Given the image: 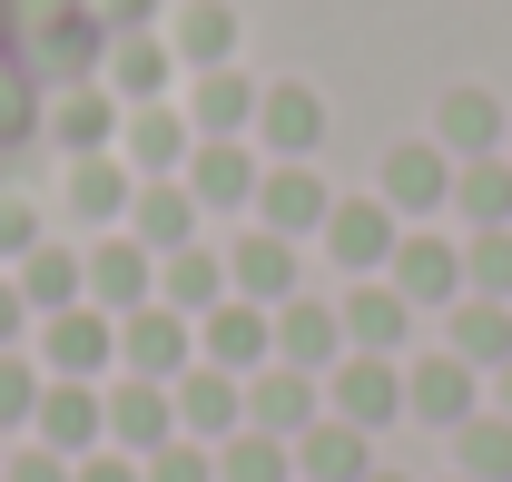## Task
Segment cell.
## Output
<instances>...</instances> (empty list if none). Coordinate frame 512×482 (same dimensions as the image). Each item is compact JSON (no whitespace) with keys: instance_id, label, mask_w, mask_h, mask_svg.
Instances as JSON below:
<instances>
[{"instance_id":"1","label":"cell","mask_w":512,"mask_h":482,"mask_svg":"<svg viewBox=\"0 0 512 482\" xmlns=\"http://www.w3.org/2000/svg\"><path fill=\"white\" fill-rule=\"evenodd\" d=\"M453 158L444 138H394L384 148V168H375V197L404 217V227H434V217H453Z\"/></svg>"},{"instance_id":"2","label":"cell","mask_w":512,"mask_h":482,"mask_svg":"<svg viewBox=\"0 0 512 482\" xmlns=\"http://www.w3.org/2000/svg\"><path fill=\"white\" fill-rule=\"evenodd\" d=\"M30 355H40V374L109 384V374H119V315H109V305H60V315L30 325Z\"/></svg>"},{"instance_id":"3","label":"cell","mask_w":512,"mask_h":482,"mask_svg":"<svg viewBox=\"0 0 512 482\" xmlns=\"http://www.w3.org/2000/svg\"><path fill=\"white\" fill-rule=\"evenodd\" d=\"M316 246H325V266H335V276H384V266H394V246H404V217L365 187V197H335V217H325Z\"/></svg>"},{"instance_id":"4","label":"cell","mask_w":512,"mask_h":482,"mask_svg":"<svg viewBox=\"0 0 512 482\" xmlns=\"http://www.w3.org/2000/svg\"><path fill=\"white\" fill-rule=\"evenodd\" d=\"M178 178L197 187L207 217H256V187H266V148L256 138H197Z\"/></svg>"},{"instance_id":"5","label":"cell","mask_w":512,"mask_h":482,"mask_svg":"<svg viewBox=\"0 0 512 482\" xmlns=\"http://www.w3.org/2000/svg\"><path fill=\"white\" fill-rule=\"evenodd\" d=\"M197 364V315H178L168 296H148L138 315H119V374H148V384H178Z\"/></svg>"},{"instance_id":"6","label":"cell","mask_w":512,"mask_h":482,"mask_svg":"<svg viewBox=\"0 0 512 482\" xmlns=\"http://www.w3.org/2000/svg\"><path fill=\"white\" fill-rule=\"evenodd\" d=\"M128 197H138V168H128L119 148H99V158H60V217H69V227L109 237V227H128Z\"/></svg>"},{"instance_id":"7","label":"cell","mask_w":512,"mask_h":482,"mask_svg":"<svg viewBox=\"0 0 512 482\" xmlns=\"http://www.w3.org/2000/svg\"><path fill=\"white\" fill-rule=\"evenodd\" d=\"M178 50H168V30H109V60H99V89L119 99V109H148V99H178Z\"/></svg>"},{"instance_id":"8","label":"cell","mask_w":512,"mask_h":482,"mask_svg":"<svg viewBox=\"0 0 512 482\" xmlns=\"http://www.w3.org/2000/svg\"><path fill=\"white\" fill-rule=\"evenodd\" d=\"M197 364H227V374L276 364V305H256V296H217L207 315H197Z\"/></svg>"},{"instance_id":"9","label":"cell","mask_w":512,"mask_h":482,"mask_svg":"<svg viewBox=\"0 0 512 482\" xmlns=\"http://www.w3.org/2000/svg\"><path fill=\"white\" fill-rule=\"evenodd\" d=\"M404 414H414V423H444V433H453V423H473V414H483V364H463L453 345L414 355V364H404Z\"/></svg>"},{"instance_id":"10","label":"cell","mask_w":512,"mask_h":482,"mask_svg":"<svg viewBox=\"0 0 512 482\" xmlns=\"http://www.w3.org/2000/svg\"><path fill=\"white\" fill-rule=\"evenodd\" d=\"M325 217H335V187L316 178V158H266V187H256V227H276V237H325Z\"/></svg>"},{"instance_id":"11","label":"cell","mask_w":512,"mask_h":482,"mask_svg":"<svg viewBox=\"0 0 512 482\" xmlns=\"http://www.w3.org/2000/svg\"><path fill=\"white\" fill-rule=\"evenodd\" d=\"M30 443H50V453H99L109 443V394L99 384H79V374H50L40 384V414H30Z\"/></svg>"},{"instance_id":"12","label":"cell","mask_w":512,"mask_h":482,"mask_svg":"<svg viewBox=\"0 0 512 482\" xmlns=\"http://www.w3.org/2000/svg\"><path fill=\"white\" fill-rule=\"evenodd\" d=\"M394 296L414 305V315H444L453 296H463V246L444 237V227H404V246H394Z\"/></svg>"},{"instance_id":"13","label":"cell","mask_w":512,"mask_h":482,"mask_svg":"<svg viewBox=\"0 0 512 482\" xmlns=\"http://www.w3.org/2000/svg\"><path fill=\"white\" fill-rule=\"evenodd\" d=\"M325 414L365 423V433L404 423V355H345L335 374H325Z\"/></svg>"},{"instance_id":"14","label":"cell","mask_w":512,"mask_h":482,"mask_svg":"<svg viewBox=\"0 0 512 482\" xmlns=\"http://www.w3.org/2000/svg\"><path fill=\"white\" fill-rule=\"evenodd\" d=\"M109 394V443L119 453H158V443H178V384H148V374H109L99 384Z\"/></svg>"},{"instance_id":"15","label":"cell","mask_w":512,"mask_h":482,"mask_svg":"<svg viewBox=\"0 0 512 482\" xmlns=\"http://www.w3.org/2000/svg\"><path fill=\"white\" fill-rule=\"evenodd\" d=\"M128 237L148 246V256H178V246L207 237V207H197L188 178H138V197H128Z\"/></svg>"},{"instance_id":"16","label":"cell","mask_w":512,"mask_h":482,"mask_svg":"<svg viewBox=\"0 0 512 482\" xmlns=\"http://www.w3.org/2000/svg\"><path fill=\"white\" fill-rule=\"evenodd\" d=\"M256 89L247 69L227 60V69H188V89H178V109H188V128L197 138H256Z\"/></svg>"},{"instance_id":"17","label":"cell","mask_w":512,"mask_h":482,"mask_svg":"<svg viewBox=\"0 0 512 482\" xmlns=\"http://www.w3.org/2000/svg\"><path fill=\"white\" fill-rule=\"evenodd\" d=\"M345 355H355V345H345V305H335V296H286V305H276V364L335 374Z\"/></svg>"},{"instance_id":"18","label":"cell","mask_w":512,"mask_h":482,"mask_svg":"<svg viewBox=\"0 0 512 482\" xmlns=\"http://www.w3.org/2000/svg\"><path fill=\"white\" fill-rule=\"evenodd\" d=\"M178 433H188V443H227V433H247V374H227V364H188V374H178Z\"/></svg>"},{"instance_id":"19","label":"cell","mask_w":512,"mask_h":482,"mask_svg":"<svg viewBox=\"0 0 512 482\" xmlns=\"http://www.w3.org/2000/svg\"><path fill=\"white\" fill-rule=\"evenodd\" d=\"M325 414V374H306V364H256L247 374V423L256 433H306V423Z\"/></svg>"},{"instance_id":"20","label":"cell","mask_w":512,"mask_h":482,"mask_svg":"<svg viewBox=\"0 0 512 482\" xmlns=\"http://www.w3.org/2000/svg\"><path fill=\"white\" fill-rule=\"evenodd\" d=\"M227 286H237V296H256V305H286V296H306V286H296V237H276V227H237V237H227Z\"/></svg>"},{"instance_id":"21","label":"cell","mask_w":512,"mask_h":482,"mask_svg":"<svg viewBox=\"0 0 512 482\" xmlns=\"http://www.w3.org/2000/svg\"><path fill=\"white\" fill-rule=\"evenodd\" d=\"M188 148H197V128H188L178 99H148V109H128V119H119V158L138 168V178H178Z\"/></svg>"},{"instance_id":"22","label":"cell","mask_w":512,"mask_h":482,"mask_svg":"<svg viewBox=\"0 0 512 482\" xmlns=\"http://www.w3.org/2000/svg\"><path fill=\"white\" fill-rule=\"evenodd\" d=\"M119 99L99 89V79H69V89H50V148L60 158H99V148H119Z\"/></svg>"},{"instance_id":"23","label":"cell","mask_w":512,"mask_h":482,"mask_svg":"<svg viewBox=\"0 0 512 482\" xmlns=\"http://www.w3.org/2000/svg\"><path fill=\"white\" fill-rule=\"evenodd\" d=\"M335 305H345V345L355 355H404L414 345V305L394 296V276H355Z\"/></svg>"},{"instance_id":"24","label":"cell","mask_w":512,"mask_h":482,"mask_svg":"<svg viewBox=\"0 0 512 482\" xmlns=\"http://www.w3.org/2000/svg\"><path fill=\"white\" fill-rule=\"evenodd\" d=\"M148 296H158V256L128 237V227H109V237L89 246V305H109V315H138Z\"/></svg>"},{"instance_id":"25","label":"cell","mask_w":512,"mask_h":482,"mask_svg":"<svg viewBox=\"0 0 512 482\" xmlns=\"http://www.w3.org/2000/svg\"><path fill=\"white\" fill-rule=\"evenodd\" d=\"M256 148H266V158H316L325 148V99L306 79H276V89L256 99Z\"/></svg>"},{"instance_id":"26","label":"cell","mask_w":512,"mask_h":482,"mask_svg":"<svg viewBox=\"0 0 512 482\" xmlns=\"http://www.w3.org/2000/svg\"><path fill=\"white\" fill-rule=\"evenodd\" d=\"M375 473V433L345 414H316L296 433V482H365Z\"/></svg>"},{"instance_id":"27","label":"cell","mask_w":512,"mask_h":482,"mask_svg":"<svg viewBox=\"0 0 512 482\" xmlns=\"http://www.w3.org/2000/svg\"><path fill=\"white\" fill-rule=\"evenodd\" d=\"M20 296H30V315H60V305H89V246H60V237H40L20 266Z\"/></svg>"},{"instance_id":"28","label":"cell","mask_w":512,"mask_h":482,"mask_svg":"<svg viewBox=\"0 0 512 482\" xmlns=\"http://www.w3.org/2000/svg\"><path fill=\"white\" fill-rule=\"evenodd\" d=\"M434 138H444L453 158H493V148H512V109L493 99V89H444Z\"/></svg>"},{"instance_id":"29","label":"cell","mask_w":512,"mask_h":482,"mask_svg":"<svg viewBox=\"0 0 512 482\" xmlns=\"http://www.w3.org/2000/svg\"><path fill=\"white\" fill-rule=\"evenodd\" d=\"M158 30H168L178 69H227L237 60V10H227V0H178Z\"/></svg>"},{"instance_id":"30","label":"cell","mask_w":512,"mask_h":482,"mask_svg":"<svg viewBox=\"0 0 512 482\" xmlns=\"http://www.w3.org/2000/svg\"><path fill=\"white\" fill-rule=\"evenodd\" d=\"M444 345H453L463 364H483V374L512 364V305H503V296H453V305H444Z\"/></svg>"},{"instance_id":"31","label":"cell","mask_w":512,"mask_h":482,"mask_svg":"<svg viewBox=\"0 0 512 482\" xmlns=\"http://www.w3.org/2000/svg\"><path fill=\"white\" fill-rule=\"evenodd\" d=\"M158 296L178 305V315H207V305L217 296H237V286H227V246H178V256H158Z\"/></svg>"},{"instance_id":"32","label":"cell","mask_w":512,"mask_h":482,"mask_svg":"<svg viewBox=\"0 0 512 482\" xmlns=\"http://www.w3.org/2000/svg\"><path fill=\"white\" fill-rule=\"evenodd\" d=\"M99 60H109V20H99V10H69V20H50V30H40V69H50V79H99Z\"/></svg>"},{"instance_id":"33","label":"cell","mask_w":512,"mask_h":482,"mask_svg":"<svg viewBox=\"0 0 512 482\" xmlns=\"http://www.w3.org/2000/svg\"><path fill=\"white\" fill-rule=\"evenodd\" d=\"M453 217H463V227H512V148L453 168Z\"/></svg>"},{"instance_id":"34","label":"cell","mask_w":512,"mask_h":482,"mask_svg":"<svg viewBox=\"0 0 512 482\" xmlns=\"http://www.w3.org/2000/svg\"><path fill=\"white\" fill-rule=\"evenodd\" d=\"M453 473L463 482H512V414H483L473 423H453Z\"/></svg>"},{"instance_id":"35","label":"cell","mask_w":512,"mask_h":482,"mask_svg":"<svg viewBox=\"0 0 512 482\" xmlns=\"http://www.w3.org/2000/svg\"><path fill=\"white\" fill-rule=\"evenodd\" d=\"M217 482H296V443L286 433H227L217 443Z\"/></svg>"},{"instance_id":"36","label":"cell","mask_w":512,"mask_h":482,"mask_svg":"<svg viewBox=\"0 0 512 482\" xmlns=\"http://www.w3.org/2000/svg\"><path fill=\"white\" fill-rule=\"evenodd\" d=\"M463 296H503L512 305V227H473L463 237Z\"/></svg>"},{"instance_id":"37","label":"cell","mask_w":512,"mask_h":482,"mask_svg":"<svg viewBox=\"0 0 512 482\" xmlns=\"http://www.w3.org/2000/svg\"><path fill=\"white\" fill-rule=\"evenodd\" d=\"M40 384H50V374H40V355H30V345H10V355H0V433H30Z\"/></svg>"},{"instance_id":"38","label":"cell","mask_w":512,"mask_h":482,"mask_svg":"<svg viewBox=\"0 0 512 482\" xmlns=\"http://www.w3.org/2000/svg\"><path fill=\"white\" fill-rule=\"evenodd\" d=\"M40 237H50V217H40V197H20V187H10V197H0V266H20V256H30Z\"/></svg>"},{"instance_id":"39","label":"cell","mask_w":512,"mask_h":482,"mask_svg":"<svg viewBox=\"0 0 512 482\" xmlns=\"http://www.w3.org/2000/svg\"><path fill=\"white\" fill-rule=\"evenodd\" d=\"M148 482H217V443H188V433L158 443L148 453Z\"/></svg>"},{"instance_id":"40","label":"cell","mask_w":512,"mask_h":482,"mask_svg":"<svg viewBox=\"0 0 512 482\" xmlns=\"http://www.w3.org/2000/svg\"><path fill=\"white\" fill-rule=\"evenodd\" d=\"M69 473H79V463H69V453H50V443H20V453L0 463V482H69Z\"/></svg>"},{"instance_id":"41","label":"cell","mask_w":512,"mask_h":482,"mask_svg":"<svg viewBox=\"0 0 512 482\" xmlns=\"http://www.w3.org/2000/svg\"><path fill=\"white\" fill-rule=\"evenodd\" d=\"M69 482H148V463L119 453V443H99V453H79V473H69Z\"/></svg>"},{"instance_id":"42","label":"cell","mask_w":512,"mask_h":482,"mask_svg":"<svg viewBox=\"0 0 512 482\" xmlns=\"http://www.w3.org/2000/svg\"><path fill=\"white\" fill-rule=\"evenodd\" d=\"M30 325H40V315H30V296H20V276L0 266V355H10V345H30Z\"/></svg>"},{"instance_id":"43","label":"cell","mask_w":512,"mask_h":482,"mask_svg":"<svg viewBox=\"0 0 512 482\" xmlns=\"http://www.w3.org/2000/svg\"><path fill=\"white\" fill-rule=\"evenodd\" d=\"M158 10H168V0H99L109 30H158Z\"/></svg>"},{"instance_id":"44","label":"cell","mask_w":512,"mask_h":482,"mask_svg":"<svg viewBox=\"0 0 512 482\" xmlns=\"http://www.w3.org/2000/svg\"><path fill=\"white\" fill-rule=\"evenodd\" d=\"M483 394H493V414H512V364H493V374H483Z\"/></svg>"},{"instance_id":"45","label":"cell","mask_w":512,"mask_h":482,"mask_svg":"<svg viewBox=\"0 0 512 482\" xmlns=\"http://www.w3.org/2000/svg\"><path fill=\"white\" fill-rule=\"evenodd\" d=\"M365 482H414V473H384V463H375V473H365Z\"/></svg>"},{"instance_id":"46","label":"cell","mask_w":512,"mask_h":482,"mask_svg":"<svg viewBox=\"0 0 512 482\" xmlns=\"http://www.w3.org/2000/svg\"><path fill=\"white\" fill-rule=\"evenodd\" d=\"M453 482H463V473H453Z\"/></svg>"}]
</instances>
